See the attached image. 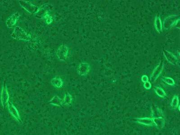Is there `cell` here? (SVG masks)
<instances>
[{
	"instance_id": "2",
	"label": "cell",
	"mask_w": 180,
	"mask_h": 135,
	"mask_svg": "<svg viewBox=\"0 0 180 135\" xmlns=\"http://www.w3.org/2000/svg\"><path fill=\"white\" fill-rule=\"evenodd\" d=\"M11 37L15 39L20 40L29 41L31 39V36L29 34L20 27H15L14 30L11 34Z\"/></svg>"
},
{
	"instance_id": "22",
	"label": "cell",
	"mask_w": 180,
	"mask_h": 135,
	"mask_svg": "<svg viewBox=\"0 0 180 135\" xmlns=\"http://www.w3.org/2000/svg\"><path fill=\"white\" fill-rule=\"evenodd\" d=\"M144 87L147 89V90H150L151 89L152 86H151V83L149 81L148 82H145L144 83Z\"/></svg>"
},
{
	"instance_id": "9",
	"label": "cell",
	"mask_w": 180,
	"mask_h": 135,
	"mask_svg": "<svg viewBox=\"0 0 180 135\" xmlns=\"http://www.w3.org/2000/svg\"><path fill=\"white\" fill-rule=\"evenodd\" d=\"M163 53L167 61L173 65H176L178 62V59L176 56L171 52L167 50H163Z\"/></svg>"
},
{
	"instance_id": "14",
	"label": "cell",
	"mask_w": 180,
	"mask_h": 135,
	"mask_svg": "<svg viewBox=\"0 0 180 135\" xmlns=\"http://www.w3.org/2000/svg\"><path fill=\"white\" fill-rule=\"evenodd\" d=\"M152 118H163V115L162 111L157 106H152Z\"/></svg>"
},
{
	"instance_id": "3",
	"label": "cell",
	"mask_w": 180,
	"mask_h": 135,
	"mask_svg": "<svg viewBox=\"0 0 180 135\" xmlns=\"http://www.w3.org/2000/svg\"><path fill=\"white\" fill-rule=\"evenodd\" d=\"M163 68H164V63L163 61H161L154 69L150 76V80L152 83H155L158 78L160 77L163 70Z\"/></svg>"
},
{
	"instance_id": "4",
	"label": "cell",
	"mask_w": 180,
	"mask_h": 135,
	"mask_svg": "<svg viewBox=\"0 0 180 135\" xmlns=\"http://www.w3.org/2000/svg\"><path fill=\"white\" fill-rule=\"evenodd\" d=\"M20 4L23 8L30 14H35L38 10L39 8L30 3L29 1H20Z\"/></svg>"
},
{
	"instance_id": "13",
	"label": "cell",
	"mask_w": 180,
	"mask_h": 135,
	"mask_svg": "<svg viewBox=\"0 0 180 135\" xmlns=\"http://www.w3.org/2000/svg\"><path fill=\"white\" fill-rule=\"evenodd\" d=\"M155 27L158 33H161L163 32V25L160 16L157 15L155 17Z\"/></svg>"
},
{
	"instance_id": "15",
	"label": "cell",
	"mask_w": 180,
	"mask_h": 135,
	"mask_svg": "<svg viewBox=\"0 0 180 135\" xmlns=\"http://www.w3.org/2000/svg\"><path fill=\"white\" fill-rule=\"evenodd\" d=\"M155 125L159 129L161 130L164 127L165 125V121L163 118H153Z\"/></svg>"
},
{
	"instance_id": "11",
	"label": "cell",
	"mask_w": 180,
	"mask_h": 135,
	"mask_svg": "<svg viewBox=\"0 0 180 135\" xmlns=\"http://www.w3.org/2000/svg\"><path fill=\"white\" fill-rule=\"evenodd\" d=\"M8 106L9 110L11 115L19 122H21L20 117L19 115V112L17 110L15 106L13 105L12 103L9 102L8 103Z\"/></svg>"
},
{
	"instance_id": "8",
	"label": "cell",
	"mask_w": 180,
	"mask_h": 135,
	"mask_svg": "<svg viewBox=\"0 0 180 135\" xmlns=\"http://www.w3.org/2000/svg\"><path fill=\"white\" fill-rule=\"evenodd\" d=\"M9 94L6 84L4 83L2 86L1 93V101L3 107H6L8 105L9 100Z\"/></svg>"
},
{
	"instance_id": "1",
	"label": "cell",
	"mask_w": 180,
	"mask_h": 135,
	"mask_svg": "<svg viewBox=\"0 0 180 135\" xmlns=\"http://www.w3.org/2000/svg\"><path fill=\"white\" fill-rule=\"evenodd\" d=\"M180 17L176 15H172L168 16L164 19L163 27L165 30H168L173 27L179 28Z\"/></svg>"
},
{
	"instance_id": "6",
	"label": "cell",
	"mask_w": 180,
	"mask_h": 135,
	"mask_svg": "<svg viewBox=\"0 0 180 135\" xmlns=\"http://www.w3.org/2000/svg\"><path fill=\"white\" fill-rule=\"evenodd\" d=\"M69 52V48L66 45H61L57 51L56 55L59 59L60 60H65L67 58L68 54Z\"/></svg>"
},
{
	"instance_id": "16",
	"label": "cell",
	"mask_w": 180,
	"mask_h": 135,
	"mask_svg": "<svg viewBox=\"0 0 180 135\" xmlns=\"http://www.w3.org/2000/svg\"><path fill=\"white\" fill-rule=\"evenodd\" d=\"M49 103L50 104L55 106H61L63 105V100L57 95L54 96Z\"/></svg>"
},
{
	"instance_id": "18",
	"label": "cell",
	"mask_w": 180,
	"mask_h": 135,
	"mask_svg": "<svg viewBox=\"0 0 180 135\" xmlns=\"http://www.w3.org/2000/svg\"><path fill=\"white\" fill-rule=\"evenodd\" d=\"M72 97L71 95L69 93H67L65 95L64 100H63V105H69L71 103L72 101Z\"/></svg>"
},
{
	"instance_id": "7",
	"label": "cell",
	"mask_w": 180,
	"mask_h": 135,
	"mask_svg": "<svg viewBox=\"0 0 180 135\" xmlns=\"http://www.w3.org/2000/svg\"><path fill=\"white\" fill-rule=\"evenodd\" d=\"M90 65L86 62H83L79 64L77 68V73L80 76H86L90 72Z\"/></svg>"
},
{
	"instance_id": "12",
	"label": "cell",
	"mask_w": 180,
	"mask_h": 135,
	"mask_svg": "<svg viewBox=\"0 0 180 135\" xmlns=\"http://www.w3.org/2000/svg\"><path fill=\"white\" fill-rule=\"evenodd\" d=\"M136 120L137 123L146 126H153L155 125L152 118H137L136 119Z\"/></svg>"
},
{
	"instance_id": "21",
	"label": "cell",
	"mask_w": 180,
	"mask_h": 135,
	"mask_svg": "<svg viewBox=\"0 0 180 135\" xmlns=\"http://www.w3.org/2000/svg\"><path fill=\"white\" fill-rule=\"evenodd\" d=\"M179 104V98L177 95H175L172 99L171 102V106L173 109H175L177 108Z\"/></svg>"
},
{
	"instance_id": "10",
	"label": "cell",
	"mask_w": 180,
	"mask_h": 135,
	"mask_svg": "<svg viewBox=\"0 0 180 135\" xmlns=\"http://www.w3.org/2000/svg\"><path fill=\"white\" fill-rule=\"evenodd\" d=\"M20 17V14L18 12L12 15L9 17L6 21L7 26L9 28L14 27Z\"/></svg>"
},
{
	"instance_id": "5",
	"label": "cell",
	"mask_w": 180,
	"mask_h": 135,
	"mask_svg": "<svg viewBox=\"0 0 180 135\" xmlns=\"http://www.w3.org/2000/svg\"><path fill=\"white\" fill-rule=\"evenodd\" d=\"M53 7L49 4H46L43 5L35 14V16L38 18H42L44 16H47L48 12L52 9Z\"/></svg>"
},
{
	"instance_id": "23",
	"label": "cell",
	"mask_w": 180,
	"mask_h": 135,
	"mask_svg": "<svg viewBox=\"0 0 180 135\" xmlns=\"http://www.w3.org/2000/svg\"><path fill=\"white\" fill-rule=\"evenodd\" d=\"M141 79H142V82L144 83H145V82H148L149 81L148 77L146 75H143Z\"/></svg>"
},
{
	"instance_id": "20",
	"label": "cell",
	"mask_w": 180,
	"mask_h": 135,
	"mask_svg": "<svg viewBox=\"0 0 180 135\" xmlns=\"http://www.w3.org/2000/svg\"><path fill=\"white\" fill-rule=\"evenodd\" d=\"M162 80L168 85L173 86L175 84V83L173 79L170 77H163L162 78Z\"/></svg>"
},
{
	"instance_id": "19",
	"label": "cell",
	"mask_w": 180,
	"mask_h": 135,
	"mask_svg": "<svg viewBox=\"0 0 180 135\" xmlns=\"http://www.w3.org/2000/svg\"><path fill=\"white\" fill-rule=\"evenodd\" d=\"M155 91L157 95L160 97H166V94L164 90L161 87H156L155 88Z\"/></svg>"
},
{
	"instance_id": "17",
	"label": "cell",
	"mask_w": 180,
	"mask_h": 135,
	"mask_svg": "<svg viewBox=\"0 0 180 135\" xmlns=\"http://www.w3.org/2000/svg\"><path fill=\"white\" fill-rule=\"evenodd\" d=\"M52 84L56 88L60 89L63 86V82L59 77H55L52 79Z\"/></svg>"
}]
</instances>
